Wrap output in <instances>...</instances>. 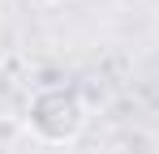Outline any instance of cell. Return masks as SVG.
I'll return each mask as SVG.
<instances>
[{
    "label": "cell",
    "mask_w": 159,
    "mask_h": 154,
    "mask_svg": "<svg viewBox=\"0 0 159 154\" xmlns=\"http://www.w3.org/2000/svg\"><path fill=\"white\" fill-rule=\"evenodd\" d=\"M26 124L30 133L39 137V141H48V146H65V141H73L86 124V107L73 90H65V86H48V90H39L26 107Z\"/></svg>",
    "instance_id": "obj_1"
}]
</instances>
